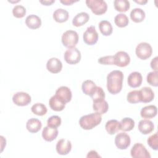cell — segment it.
Segmentation results:
<instances>
[{"mask_svg":"<svg viewBox=\"0 0 158 158\" xmlns=\"http://www.w3.org/2000/svg\"><path fill=\"white\" fill-rule=\"evenodd\" d=\"M81 57L80 51L76 48L67 49L64 54V58L65 62L71 65L78 63L80 61Z\"/></svg>","mask_w":158,"mask_h":158,"instance_id":"cell-6","label":"cell"},{"mask_svg":"<svg viewBox=\"0 0 158 158\" xmlns=\"http://www.w3.org/2000/svg\"><path fill=\"white\" fill-rule=\"evenodd\" d=\"M41 122L35 118H30L26 123V128L27 130L32 133H35L39 131L41 128Z\"/></svg>","mask_w":158,"mask_h":158,"instance_id":"cell-23","label":"cell"},{"mask_svg":"<svg viewBox=\"0 0 158 158\" xmlns=\"http://www.w3.org/2000/svg\"><path fill=\"white\" fill-rule=\"evenodd\" d=\"M89 16L88 13L81 12L77 14L72 20V24L73 26L79 27L85 24L89 20Z\"/></svg>","mask_w":158,"mask_h":158,"instance_id":"cell-24","label":"cell"},{"mask_svg":"<svg viewBox=\"0 0 158 158\" xmlns=\"http://www.w3.org/2000/svg\"><path fill=\"white\" fill-rule=\"evenodd\" d=\"M55 95L62 100L65 103L69 102L72 97L71 90L69 89V88L65 86H62L58 88L56 91Z\"/></svg>","mask_w":158,"mask_h":158,"instance_id":"cell-15","label":"cell"},{"mask_svg":"<svg viewBox=\"0 0 158 158\" xmlns=\"http://www.w3.org/2000/svg\"><path fill=\"white\" fill-rule=\"evenodd\" d=\"M46 69L52 73H57L61 71L62 69V64L59 59L52 57L48 60L46 63Z\"/></svg>","mask_w":158,"mask_h":158,"instance_id":"cell-13","label":"cell"},{"mask_svg":"<svg viewBox=\"0 0 158 158\" xmlns=\"http://www.w3.org/2000/svg\"><path fill=\"white\" fill-rule=\"evenodd\" d=\"M101 120V115L98 112H94L81 117L79 120V124L83 130H89L98 125Z\"/></svg>","mask_w":158,"mask_h":158,"instance_id":"cell-2","label":"cell"},{"mask_svg":"<svg viewBox=\"0 0 158 158\" xmlns=\"http://www.w3.org/2000/svg\"><path fill=\"white\" fill-rule=\"evenodd\" d=\"M127 100L131 104H136L140 102L138 90H133L129 92L127 96Z\"/></svg>","mask_w":158,"mask_h":158,"instance_id":"cell-36","label":"cell"},{"mask_svg":"<svg viewBox=\"0 0 158 158\" xmlns=\"http://www.w3.org/2000/svg\"><path fill=\"white\" fill-rule=\"evenodd\" d=\"M62 120L60 117L57 115H52L47 120V125L48 127L52 128H57L61 124Z\"/></svg>","mask_w":158,"mask_h":158,"instance_id":"cell-37","label":"cell"},{"mask_svg":"<svg viewBox=\"0 0 158 158\" xmlns=\"http://www.w3.org/2000/svg\"><path fill=\"white\" fill-rule=\"evenodd\" d=\"M148 145L154 150L157 151L158 149V136L157 133L156 132L154 134L151 135L147 139Z\"/></svg>","mask_w":158,"mask_h":158,"instance_id":"cell-38","label":"cell"},{"mask_svg":"<svg viewBox=\"0 0 158 158\" xmlns=\"http://www.w3.org/2000/svg\"><path fill=\"white\" fill-rule=\"evenodd\" d=\"M157 75L158 72L157 71H152L150 72L148 75L146 77L147 82L153 86L157 87L158 86V79H157Z\"/></svg>","mask_w":158,"mask_h":158,"instance_id":"cell-35","label":"cell"},{"mask_svg":"<svg viewBox=\"0 0 158 158\" xmlns=\"http://www.w3.org/2000/svg\"><path fill=\"white\" fill-rule=\"evenodd\" d=\"M87 158H93V157H101V156L98 154V152L94 151V150H91L89 152H88L87 156H86Z\"/></svg>","mask_w":158,"mask_h":158,"instance_id":"cell-42","label":"cell"},{"mask_svg":"<svg viewBox=\"0 0 158 158\" xmlns=\"http://www.w3.org/2000/svg\"><path fill=\"white\" fill-rule=\"evenodd\" d=\"M56 151L60 155H67L72 149V144L70 141L65 139H59L56 144Z\"/></svg>","mask_w":158,"mask_h":158,"instance_id":"cell-12","label":"cell"},{"mask_svg":"<svg viewBox=\"0 0 158 158\" xmlns=\"http://www.w3.org/2000/svg\"><path fill=\"white\" fill-rule=\"evenodd\" d=\"M93 102V109L96 112H98L101 115L107 112L109 105L107 102L104 99L94 101Z\"/></svg>","mask_w":158,"mask_h":158,"instance_id":"cell-21","label":"cell"},{"mask_svg":"<svg viewBox=\"0 0 158 158\" xmlns=\"http://www.w3.org/2000/svg\"><path fill=\"white\" fill-rule=\"evenodd\" d=\"M99 28L104 36H110L113 31L110 22L107 20H101L99 23Z\"/></svg>","mask_w":158,"mask_h":158,"instance_id":"cell-30","label":"cell"},{"mask_svg":"<svg viewBox=\"0 0 158 158\" xmlns=\"http://www.w3.org/2000/svg\"><path fill=\"white\" fill-rule=\"evenodd\" d=\"M25 24L29 28L35 30L41 27V20L38 15L31 14L27 17L25 19Z\"/></svg>","mask_w":158,"mask_h":158,"instance_id":"cell-20","label":"cell"},{"mask_svg":"<svg viewBox=\"0 0 158 158\" xmlns=\"http://www.w3.org/2000/svg\"><path fill=\"white\" fill-rule=\"evenodd\" d=\"M31 112L38 116H43L47 113L48 109L46 106L42 103H36L31 107Z\"/></svg>","mask_w":158,"mask_h":158,"instance_id":"cell-33","label":"cell"},{"mask_svg":"<svg viewBox=\"0 0 158 158\" xmlns=\"http://www.w3.org/2000/svg\"><path fill=\"white\" fill-rule=\"evenodd\" d=\"M130 136L124 132L118 133L115 138V144L119 149H127L130 146Z\"/></svg>","mask_w":158,"mask_h":158,"instance_id":"cell-9","label":"cell"},{"mask_svg":"<svg viewBox=\"0 0 158 158\" xmlns=\"http://www.w3.org/2000/svg\"><path fill=\"white\" fill-rule=\"evenodd\" d=\"M120 130L123 131H129L135 127V121L130 117H125L119 122Z\"/></svg>","mask_w":158,"mask_h":158,"instance_id":"cell-28","label":"cell"},{"mask_svg":"<svg viewBox=\"0 0 158 158\" xmlns=\"http://www.w3.org/2000/svg\"><path fill=\"white\" fill-rule=\"evenodd\" d=\"M98 62L102 65H114V56H106L101 57L98 59Z\"/></svg>","mask_w":158,"mask_h":158,"instance_id":"cell-40","label":"cell"},{"mask_svg":"<svg viewBox=\"0 0 158 158\" xmlns=\"http://www.w3.org/2000/svg\"><path fill=\"white\" fill-rule=\"evenodd\" d=\"M138 128L142 134L148 135L154 130V125L152 121L148 119H144L139 121Z\"/></svg>","mask_w":158,"mask_h":158,"instance_id":"cell-17","label":"cell"},{"mask_svg":"<svg viewBox=\"0 0 158 158\" xmlns=\"http://www.w3.org/2000/svg\"><path fill=\"white\" fill-rule=\"evenodd\" d=\"M114 22L117 27L120 28H123L128 25L129 20L128 17L125 14L120 13L115 17Z\"/></svg>","mask_w":158,"mask_h":158,"instance_id":"cell-32","label":"cell"},{"mask_svg":"<svg viewBox=\"0 0 158 158\" xmlns=\"http://www.w3.org/2000/svg\"><path fill=\"white\" fill-rule=\"evenodd\" d=\"M12 101L18 106H25L31 102V98L28 93L20 91L17 92L13 95Z\"/></svg>","mask_w":158,"mask_h":158,"instance_id":"cell-11","label":"cell"},{"mask_svg":"<svg viewBox=\"0 0 158 158\" xmlns=\"http://www.w3.org/2000/svg\"><path fill=\"white\" fill-rule=\"evenodd\" d=\"M114 56V65L120 67L127 66L130 62V57L125 51H120L115 53Z\"/></svg>","mask_w":158,"mask_h":158,"instance_id":"cell-10","label":"cell"},{"mask_svg":"<svg viewBox=\"0 0 158 158\" xmlns=\"http://www.w3.org/2000/svg\"><path fill=\"white\" fill-rule=\"evenodd\" d=\"M157 60H158V57L156 56L152 59L150 64L151 67L153 70H154V71H157Z\"/></svg>","mask_w":158,"mask_h":158,"instance_id":"cell-41","label":"cell"},{"mask_svg":"<svg viewBox=\"0 0 158 158\" xmlns=\"http://www.w3.org/2000/svg\"><path fill=\"white\" fill-rule=\"evenodd\" d=\"M78 1H73V0H61L60 1V2L64 5H66V6H70V5H72V4L77 2Z\"/></svg>","mask_w":158,"mask_h":158,"instance_id":"cell-44","label":"cell"},{"mask_svg":"<svg viewBox=\"0 0 158 158\" xmlns=\"http://www.w3.org/2000/svg\"><path fill=\"white\" fill-rule=\"evenodd\" d=\"M58 135V130L57 128H52L48 126L45 127L42 131L43 138L48 142L54 140Z\"/></svg>","mask_w":158,"mask_h":158,"instance_id":"cell-18","label":"cell"},{"mask_svg":"<svg viewBox=\"0 0 158 158\" xmlns=\"http://www.w3.org/2000/svg\"><path fill=\"white\" fill-rule=\"evenodd\" d=\"M55 2L54 0H44V1H40V2L44 6H51Z\"/></svg>","mask_w":158,"mask_h":158,"instance_id":"cell-43","label":"cell"},{"mask_svg":"<svg viewBox=\"0 0 158 158\" xmlns=\"http://www.w3.org/2000/svg\"><path fill=\"white\" fill-rule=\"evenodd\" d=\"M146 14L144 11L140 8H135L130 12V19L135 23H139L144 20Z\"/></svg>","mask_w":158,"mask_h":158,"instance_id":"cell-27","label":"cell"},{"mask_svg":"<svg viewBox=\"0 0 158 158\" xmlns=\"http://www.w3.org/2000/svg\"><path fill=\"white\" fill-rule=\"evenodd\" d=\"M78 39L79 37L77 32L69 30L62 34L61 41L65 47L70 49L75 48L78 42Z\"/></svg>","mask_w":158,"mask_h":158,"instance_id":"cell-3","label":"cell"},{"mask_svg":"<svg viewBox=\"0 0 158 158\" xmlns=\"http://www.w3.org/2000/svg\"><path fill=\"white\" fill-rule=\"evenodd\" d=\"M98 86L91 80H87L83 82L81 85V89L84 94L86 95L91 96L95 91Z\"/></svg>","mask_w":158,"mask_h":158,"instance_id":"cell-26","label":"cell"},{"mask_svg":"<svg viewBox=\"0 0 158 158\" xmlns=\"http://www.w3.org/2000/svg\"><path fill=\"white\" fill-rule=\"evenodd\" d=\"M83 41L88 45H94L98 40V33L94 26L88 27L83 35Z\"/></svg>","mask_w":158,"mask_h":158,"instance_id":"cell-7","label":"cell"},{"mask_svg":"<svg viewBox=\"0 0 158 158\" xmlns=\"http://www.w3.org/2000/svg\"><path fill=\"white\" fill-rule=\"evenodd\" d=\"M135 2L138 4H139L141 5H144L148 2V1L147 0H138V1H135Z\"/></svg>","mask_w":158,"mask_h":158,"instance_id":"cell-45","label":"cell"},{"mask_svg":"<svg viewBox=\"0 0 158 158\" xmlns=\"http://www.w3.org/2000/svg\"><path fill=\"white\" fill-rule=\"evenodd\" d=\"M105 128L109 135H114L120 130L119 122L115 119L108 120L106 123Z\"/></svg>","mask_w":158,"mask_h":158,"instance_id":"cell-29","label":"cell"},{"mask_svg":"<svg viewBox=\"0 0 158 158\" xmlns=\"http://www.w3.org/2000/svg\"><path fill=\"white\" fill-rule=\"evenodd\" d=\"M157 113V107L154 105H149L141 109L140 115L144 118H152L156 116Z\"/></svg>","mask_w":158,"mask_h":158,"instance_id":"cell-22","label":"cell"},{"mask_svg":"<svg viewBox=\"0 0 158 158\" xmlns=\"http://www.w3.org/2000/svg\"><path fill=\"white\" fill-rule=\"evenodd\" d=\"M130 154L133 158H151V155L145 146L139 143H136L133 146Z\"/></svg>","mask_w":158,"mask_h":158,"instance_id":"cell-8","label":"cell"},{"mask_svg":"<svg viewBox=\"0 0 158 158\" xmlns=\"http://www.w3.org/2000/svg\"><path fill=\"white\" fill-rule=\"evenodd\" d=\"M52 17L56 22L58 23H63L69 19V15L67 10L62 8H59L54 12Z\"/></svg>","mask_w":158,"mask_h":158,"instance_id":"cell-25","label":"cell"},{"mask_svg":"<svg viewBox=\"0 0 158 158\" xmlns=\"http://www.w3.org/2000/svg\"><path fill=\"white\" fill-rule=\"evenodd\" d=\"M136 56L142 60H146L149 58L152 53L151 46L146 42H141L139 43L135 49Z\"/></svg>","mask_w":158,"mask_h":158,"instance_id":"cell-5","label":"cell"},{"mask_svg":"<svg viewBox=\"0 0 158 158\" xmlns=\"http://www.w3.org/2000/svg\"><path fill=\"white\" fill-rule=\"evenodd\" d=\"M13 15L18 19L23 17L26 14V9L21 5H17L12 9Z\"/></svg>","mask_w":158,"mask_h":158,"instance_id":"cell-34","label":"cell"},{"mask_svg":"<svg viewBox=\"0 0 158 158\" xmlns=\"http://www.w3.org/2000/svg\"><path fill=\"white\" fill-rule=\"evenodd\" d=\"M139 91L140 102L148 103L151 102L154 98V93L150 87H143Z\"/></svg>","mask_w":158,"mask_h":158,"instance_id":"cell-14","label":"cell"},{"mask_svg":"<svg viewBox=\"0 0 158 158\" xmlns=\"http://www.w3.org/2000/svg\"><path fill=\"white\" fill-rule=\"evenodd\" d=\"M86 4L95 15H102L106 13L107 9V3L103 0H86Z\"/></svg>","mask_w":158,"mask_h":158,"instance_id":"cell-4","label":"cell"},{"mask_svg":"<svg viewBox=\"0 0 158 158\" xmlns=\"http://www.w3.org/2000/svg\"><path fill=\"white\" fill-rule=\"evenodd\" d=\"M65 104L56 95L52 96L49 101V105L51 109L54 111H62L65 108Z\"/></svg>","mask_w":158,"mask_h":158,"instance_id":"cell-19","label":"cell"},{"mask_svg":"<svg viewBox=\"0 0 158 158\" xmlns=\"http://www.w3.org/2000/svg\"><path fill=\"white\" fill-rule=\"evenodd\" d=\"M114 6L115 9L120 12H125L130 7V2L127 0H115Z\"/></svg>","mask_w":158,"mask_h":158,"instance_id":"cell-31","label":"cell"},{"mask_svg":"<svg viewBox=\"0 0 158 158\" xmlns=\"http://www.w3.org/2000/svg\"><path fill=\"white\" fill-rule=\"evenodd\" d=\"M143 81V77L138 72H133L128 77V85L131 88H137L141 86Z\"/></svg>","mask_w":158,"mask_h":158,"instance_id":"cell-16","label":"cell"},{"mask_svg":"<svg viewBox=\"0 0 158 158\" xmlns=\"http://www.w3.org/2000/svg\"><path fill=\"white\" fill-rule=\"evenodd\" d=\"M123 73L120 70H113L107 76V89L112 94L120 93L122 88Z\"/></svg>","mask_w":158,"mask_h":158,"instance_id":"cell-1","label":"cell"},{"mask_svg":"<svg viewBox=\"0 0 158 158\" xmlns=\"http://www.w3.org/2000/svg\"><path fill=\"white\" fill-rule=\"evenodd\" d=\"M91 98H92L93 101L99 99H103L105 98V93L101 87L97 86L95 91L92 94Z\"/></svg>","mask_w":158,"mask_h":158,"instance_id":"cell-39","label":"cell"}]
</instances>
